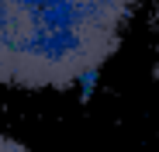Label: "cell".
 <instances>
[{
  "mask_svg": "<svg viewBox=\"0 0 159 152\" xmlns=\"http://www.w3.org/2000/svg\"><path fill=\"white\" fill-rule=\"evenodd\" d=\"M135 0H0V83L69 90L107 62Z\"/></svg>",
  "mask_w": 159,
  "mask_h": 152,
  "instance_id": "6da1fadb",
  "label": "cell"
},
{
  "mask_svg": "<svg viewBox=\"0 0 159 152\" xmlns=\"http://www.w3.org/2000/svg\"><path fill=\"white\" fill-rule=\"evenodd\" d=\"M0 152H28V149H24V142H17V138L0 132Z\"/></svg>",
  "mask_w": 159,
  "mask_h": 152,
  "instance_id": "7a4b0ae2",
  "label": "cell"
},
{
  "mask_svg": "<svg viewBox=\"0 0 159 152\" xmlns=\"http://www.w3.org/2000/svg\"><path fill=\"white\" fill-rule=\"evenodd\" d=\"M156 21H159V14H156Z\"/></svg>",
  "mask_w": 159,
  "mask_h": 152,
  "instance_id": "3957f363",
  "label": "cell"
}]
</instances>
